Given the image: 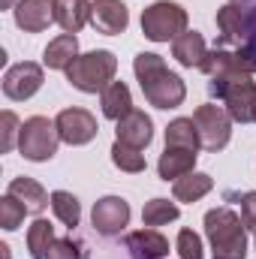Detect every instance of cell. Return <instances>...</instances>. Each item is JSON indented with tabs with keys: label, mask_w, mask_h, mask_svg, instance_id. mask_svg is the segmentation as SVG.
Segmentation results:
<instances>
[{
	"label": "cell",
	"mask_w": 256,
	"mask_h": 259,
	"mask_svg": "<svg viewBox=\"0 0 256 259\" xmlns=\"http://www.w3.org/2000/svg\"><path fill=\"white\" fill-rule=\"evenodd\" d=\"M133 72L142 84V94L145 100L154 106V109H178L187 97V88L181 81V75H175L166 61L154 52H142L136 55L133 61Z\"/></svg>",
	"instance_id": "6da1fadb"
},
{
	"label": "cell",
	"mask_w": 256,
	"mask_h": 259,
	"mask_svg": "<svg viewBox=\"0 0 256 259\" xmlns=\"http://www.w3.org/2000/svg\"><path fill=\"white\" fill-rule=\"evenodd\" d=\"M205 235L211 241L214 259L247 256V226L232 208H211L205 214Z\"/></svg>",
	"instance_id": "7a4b0ae2"
},
{
	"label": "cell",
	"mask_w": 256,
	"mask_h": 259,
	"mask_svg": "<svg viewBox=\"0 0 256 259\" xmlns=\"http://www.w3.org/2000/svg\"><path fill=\"white\" fill-rule=\"evenodd\" d=\"M115 72H118V58L106 49H97L72 61V66L66 69V81L81 94H103L115 81Z\"/></svg>",
	"instance_id": "3957f363"
},
{
	"label": "cell",
	"mask_w": 256,
	"mask_h": 259,
	"mask_svg": "<svg viewBox=\"0 0 256 259\" xmlns=\"http://www.w3.org/2000/svg\"><path fill=\"white\" fill-rule=\"evenodd\" d=\"M187 30V9L175 0H157L142 12V33L151 42H175Z\"/></svg>",
	"instance_id": "277c9868"
},
{
	"label": "cell",
	"mask_w": 256,
	"mask_h": 259,
	"mask_svg": "<svg viewBox=\"0 0 256 259\" xmlns=\"http://www.w3.org/2000/svg\"><path fill=\"white\" fill-rule=\"evenodd\" d=\"M211 94L217 100H223V106H226V112H229L232 121L250 124L256 118V81H253V75H232V78L211 81Z\"/></svg>",
	"instance_id": "5b68a950"
},
{
	"label": "cell",
	"mask_w": 256,
	"mask_h": 259,
	"mask_svg": "<svg viewBox=\"0 0 256 259\" xmlns=\"http://www.w3.org/2000/svg\"><path fill=\"white\" fill-rule=\"evenodd\" d=\"M58 145H61V133H58V124L42 118V115H33L21 124V133H18V151L24 160L30 163H46L58 154Z\"/></svg>",
	"instance_id": "8992f818"
},
{
	"label": "cell",
	"mask_w": 256,
	"mask_h": 259,
	"mask_svg": "<svg viewBox=\"0 0 256 259\" xmlns=\"http://www.w3.org/2000/svg\"><path fill=\"white\" fill-rule=\"evenodd\" d=\"M193 121L199 130V139H202V148L205 151H223L232 139V118L223 106H214V103H205L193 112Z\"/></svg>",
	"instance_id": "52a82bcc"
},
{
	"label": "cell",
	"mask_w": 256,
	"mask_h": 259,
	"mask_svg": "<svg viewBox=\"0 0 256 259\" xmlns=\"http://www.w3.org/2000/svg\"><path fill=\"white\" fill-rule=\"evenodd\" d=\"M211 81L220 78H232V75H253L256 72V49H241V52H223L214 49L205 55V61L199 66Z\"/></svg>",
	"instance_id": "ba28073f"
},
{
	"label": "cell",
	"mask_w": 256,
	"mask_h": 259,
	"mask_svg": "<svg viewBox=\"0 0 256 259\" xmlns=\"http://www.w3.org/2000/svg\"><path fill=\"white\" fill-rule=\"evenodd\" d=\"M39 88H42V66L33 64V61H21V64L9 66L3 72V94L12 103L30 100Z\"/></svg>",
	"instance_id": "9c48e42d"
},
{
	"label": "cell",
	"mask_w": 256,
	"mask_h": 259,
	"mask_svg": "<svg viewBox=\"0 0 256 259\" xmlns=\"http://www.w3.org/2000/svg\"><path fill=\"white\" fill-rule=\"evenodd\" d=\"M55 124H58V133H61V142L75 145V148H78V145L94 142V139H97V133H100L97 118H94L88 109H78V106L64 109V112L55 118Z\"/></svg>",
	"instance_id": "30bf717a"
},
{
	"label": "cell",
	"mask_w": 256,
	"mask_h": 259,
	"mask_svg": "<svg viewBox=\"0 0 256 259\" xmlns=\"http://www.w3.org/2000/svg\"><path fill=\"white\" fill-rule=\"evenodd\" d=\"M91 223H94V229L100 235H118V232H124L130 223L127 199H121V196H103L94 205V211H91Z\"/></svg>",
	"instance_id": "8fae6325"
},
{
	"label": "cell",
	"mask_w": 256,
	"mask_h": 259,
	"mask_svg": "<svg viewBox=\"0 0 256 259\" xmlns=\"http://www.w3.org/2000/svg\"><path fill=\"white\" fill-rule=\"evenodd\" d=\"M12 12L24 33H42L55 21V0H15Z\"/></svg>",
	"instance_id": "7c38bea8"
},
{
	"label": "cell",
	"mask_w": 256,
	"mask_h": 259,
	"mask_svg": "<svg viewBox=\"0 0 256 259\" xmlns=\"http://www.w3.org/2000/svg\"><path fill=\"white\" fill-rule=\"evenodd\" d=\"M91 24L100 30V33H124L130 24V12L121 0H94L91 3Z\"/></svg>",
	"instance_id": "4fadbf2b"
},
{
	"label": "cell",
	"mask_w": 256,
	"mask_h": 259,
	"mask_svg": "<svg viewBox=\"0 0 256 259\" xmlns=\"http://www.w3.org/2000/svg\"><path fill=\"white\" fill-rule=\"evenodd\" d=\"M118 124V142L121 145H130V148H148L151 145V139H154V121L145 115V112H139V109H133L130 115H124L121 121H115Z\"/></svg>",
	"instance_id": "5bb4252c"
},
{
	"label": "cell",
	"mask_w": 256,
	"mask_h": 259,
	"mask_svg": "<svg viewBox=\"0 0 256 259\" xmlns=\"http://www.w3.org/2000/svg\"><path fill=\"white\" fill-rule=\"evenodd\" d=\"M127 250L133 259H166L169 256V238L157 229H139L127 235Z\"/></svg>",
	"instance_id": "9a60e30c"
},
{
	"label": "cell",
	"mask_w": 256,
	"mask_h": 259,
	"mask_svg": "<svg viewBox=\"0 0 256 259\" xmlns=\"http://www.w3.org/2000/svg\"><path fill=\"white\" fill-rule=\"evenodd\" d=\"M6 193L15 196L27 208V214H42L52 205V196L46 193V187L39 181H33V178H15V181H9V190Z\"/></svg>",
	"instance_id": "2e32d148"
},
{
	"label": "cell",
	"mask_w": 256,
	"mask_h": 259,
	"mask_svg": "<svg viewBox=\"0 0 256 259\" xmlns=\"http://www.w3.org/2000/svg\"><path fill=\"white\" fill-rule=\"evenodd\" d=\"M157 172L163 181H178L184 175L196 172V151H184V148H166L160 163H157Z\"/></svg>",
	"instance_id": "e0dca14e"
},
{
	"label": "cell",
	"mask_w": 256,
	"mask_h": 259,
	"mask_svg": "<svg viewBox=\"0 0 256 259\" xmlns=\"http://www.w3.org/2000/svg\"><path fill=\"white\" fill-rule=\"evenodd\" d=\"M205 55H208V49H205V36L199 30H184L172 42V58L181 66H190V69L193 66H202Z\"/></svg>",
	"instance_id": "ac0fdd59"
},
{
	"label": "cell",
	"mask_w": 256,
	"mask_h": 259,
	"mask_svg": "<svg viewBox=\"0 0 256 259\" xmlns=\"http://www.w3.org/2000/svg\"><path fill=\"white\" fill-rule=\"evenodd\" d=\"M78 58V39H75V33H61V36H55L49 46H46V52H42V61L49 69H69L72 61Z\"/></svg>",
	"instance_id": "d6986e66"
},
{
	"label": "cell",
	"mask_w": 256,
	"mask_h": 259,
	"mask_svg": "<svg viewBox=\"0 0 256 259\" xmlns=\"http://www.w3.org/2000/svg\"><path fill=\"white\" fill-rule=\"evenodd\" d=\"M55 21L64 27V33H78L91 21V3L88 0H55Z\"/></svg>",
	"instance_id": "ffe728a7"
},
{
	"label": "cell",
	"mask_w": 256,
	"mask_h": 259,
	"mask_svg": "<svg viewBox=\"0 0 256 259\" xmlns=\"http://www.w3.org/2000/svg\"><path fill=\"white\" fill-rule=\"evenodd\" d=\"M100 106H103V115L109 121H121L124 115L133 112V97H130V88L124 81H112L103 94H100Z\"/></svg>",
	"instance_id": "44dd1931"
},
{
	"label": "cell",
	"mask_w": 256,
	"mask_h": 259,
	"mask_svg": "<svg viewBox=\"0 0 256 259\" xmlns=\"http://www.w3.org/2000/svg\"><path fill=\"white\" fill-rule=\"evenodd\" d=\"M217 27L223 30V39H229V42H241L247 36V15H244V9H241L238 0L226 3L217 12Z\"/></svg>",
	"instance_id": "7402d4cb"
},
{
	"label": "cell",
	"mask_w": 256,
	"mask_h": 259,
	"mask_svg": "<svg viewBox=\"0 0 256 259\" xmlns=\"http://www.w3.org/2000/svg\"><path fill=\"white\" fill-rule=\"evenodd\" d=\"M166 148H184V151H199L202 139L193 118H175L166 127Z\"/></svg>",
	"instance_id": "603a6c76"
},
{
	"label": "cell",
	"mask_w": 256,
	"mask_h": 259,
	"mask_svg": "<svg viewBox=\"0 0 256 259\" xmlns=\"http://www.w3.org/2000/svg\"><path fill=\"white\" fill-rule=\"evenodd\" d=\"M211 187H214V178L208 172H190L172 184V196L178 202H199L205 193H211Z\"/></svg>",
	"instance_id": "cb8c5ba5"
},
{
	"label": "cell",
	"mask_w": 256,
	"mask_h": 259,
	"mask_svg": "<svg viewBox=\"0 0 256 259\" xmlns=\"http://www.w3.org/2000/svg\"><path fill=\"white\" fill-rule=\"evenodd\" d=\"M55 241H58V238H55V226H52L49 220L36 217V220L30 223V229H27V250H30V256L46 259V253L52 250Z\"/></svg>",
	"instance_id": "d4e9b609"
},
{
	"label": "cell",
	"mask_w": 256,
	"mask_h": 259,
	"mask_svg": "<svg viewBox=\"0 0 256 259\" xmlns=\"http://www.w3.org/2000/svg\"><path fill=\"white\" fill-rule=\"evenodd\" d=\"M178 205L175 202H169V199H151V202H145V208H142V223L145 226H166V223H172V220H178Z\"/></svg>",
	"instance_id": "484cf974"
},
{
	"label": "cell",
	"mask_w": 256,
	"mask_h": 259,
	"mask_svg": "<svg viewBox=\"0 0 256 259\" xmlns=\"http://www.w3.org/2000/svg\"><path fill=\"white\" fill-rule=\"evenodd\" d=\"M52 211H55V217L64 223V226H78V220H81V205H78V199L72 193H66V190H55L52 193Z\"/></svg>",
	"instance_id": "4316f807"
},
{
	"label": "cell",
	"mask_w": 256,
	"mask_h": 259,
	"mask_svg": "<svg viewBox=\"0 0 256 259\" xmlns=\"http://www.w3.org/2000/svg\"><path fill=\"white\" fill-rule=\"evenodd\" d=\"M112 163H115L121 172H130V175L145 172V154H142L139 148L121 145V142H115V145H112Z\"/></svg>",
	"instance_id": "83f0119b"
},
{
	"label": "cell",
	"mask_w": 256,
	"mask_h": 259,
	"mask_svg": "<svg viewBox=\"0 0 256 259\" xmlns=\"http://www.w3.org/2000/svg\"><path fill=\"white\" fill-rule=\"evenodd\" d=\"M24 214H27V208L15 199V196H3L0 199V226L6 229V232H12V229H18L21 226V220H24Z\"/></svg>",
	"instance_id": "f1b7e54d"
},
{
	"label": "cell",
	"mask_w": 256,
	"mask_h": 259,
	"mask_svg": "<svg viewBox=\"0 0 256 259\" xmlns=\"http://www.w3.org/2000/svg\"><path fill=\"white\" fill-rule=\"evenodd\" d=\"M175 247H178V256H181V259H205L202 238H199L193 229H181V232H178V241H175Z\"/></svg>",
	"instance_id": "f546056e"
},
{
	"label": "cell",
	"mask_w": 256,
	"mask_h": 259,
	"mask_svg": "<svg viewBox=\"0 0 256 259\" xmlns=\"http://www.w3.org/2000/svg\"><path fill=\"white\" fill-rule=\"evenodd\" d=\"M21 133V121L15 118V112H3V145H0V151L3 154H9L12 148H15V136Z\"/></svg>",
	"instance_id": "4dcf8cb0"
},
{
	"label": "cell",
	"mask_w": 256,
	"mask_h": 259,
	"mask_svg": "<svg viewBox=\"0 0 256 259\" xmlns=\"http://www.w3.org/2000/svg\"><path fill=\"white\" fill-rule=\"evenodd\" d=\"M46 259H81V250L72 238H58L52 244V250L46 253Z\"/></svg>",
	"instance_id": "1f68e13d"
},
{
	"label": "cell",
	"mask_w": 256,
	"mask_h": 259,
	"mask_svg": "<svg viewBox=\"0 0 256 259\" xmlns=\"http://www.w3.org/2000/svg\"><path fill=\"white\" fill-rule=\"evenodd\" d=\"M241 220L247 229L256 232V193H244L241 196Z\"/></svg>",
	"instance_id": "d6a6232c"
},
{
	"label": "cell",
	"mask_w": 256,
	"mask_h": 259,
	"mask_svg": "<svg viewBox=\"0 0 256 259\" xmlns=\"http://www.w3.org/2000/svg\"><path fill=\"white\" fill-rule=\"evenodd\" d=\"M253 121H256V118H253Z\"/></svg>",
	"instance_id": "836d02e7"
}]
</instances>
